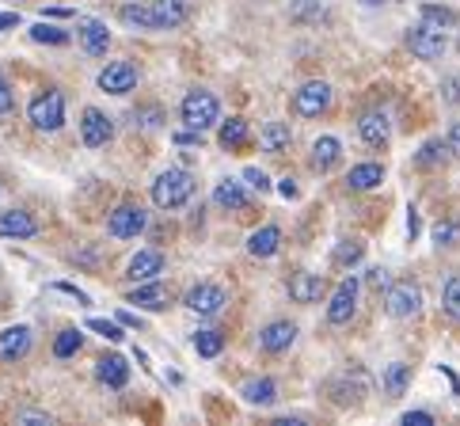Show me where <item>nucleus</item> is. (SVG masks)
Wrapping results in <instances>:
<instances>
[{
  "label": "nucleus",
  "mask_w": 460,
  "mask_h": 426,
  "mask_svg": "<svg viewBox=\"0 0 460 426\" xmlns=\"http://www.w3.org/2000/svg\"><path fill=\"white\" fill-rule=\"evenodd\" d=\"M153 206L156 209H183L194 199V175L187 168H168L153 179Z\"/></svg>",
  "instance_id": "f257e3e1"
},
{
  "label": "nucleus",
  "mask_w": 460,
  "mask_h": 426,
  "mask_svg": "<svg viewBox=\"0 0 460 426\" xmlns=\"http://www.w3.org/2000/svg\"><path fill=\"white\" fill-rule=\"evenodd\" d=\"M179 119H183L187 129H199V134H206V129H213L221 122V100L206 88H190L183 95V103H179Z\"/></svg>",
  "instance_id": "f03ea898"
},
{
  "label": "nucleus",
  "mask_w": 460,
  "mask_h": 426,
  "mask_svg": "<svg viewBox=\"0 0 460 426\" xmlns=\"http://www.w3.org/2000/svg\"><path fill=\"white\" fill-rule=\"evenodd\" d=\"M27 119L35 129H42V134H58L65 126V95L58 88H42L35 100L27 103Z\"/></svg>",
  "instance_id": "7ed1b4c3"
},
{
  "label": "nucleus",
  "mask_w": 460,
  "mask_h": 426,
  "mask_svg": "<svg viewBox=\"0 0 460 426\" xmlns=\"http://www.w3.org/2000/svg\"><path fill=\"white\" fill-rule=\"evenodd\" d=\"M385 313L392 320H411L422 313V289L419 282H411V278H403V282H388L385 286Z\"/></svg>",
  "instance_id": "20e7f679"
},
{
  "label": "nucleus",
  "mask_w": 460,
  "mask_h": 426,
  "mask_svg": "<svg viewBox=\"0 0 460 426\" xmlns=\"http://www.w3.org/2000/svg\"><path fill=\"white\" fill-rule=\"evenodd\" d=\"M403 42H407V50L415 54L419 61H441V58H446V50H449L446 31H441V27H430V23L411 27L407 35H403Z\"/></svg>",
  "instance_id": "39448f33"
},
{
  "label": "nucleus",
  "mask_w": 460,
  "mask_h": 426,
  "mask_svg": "<svg viewBox=\"0 0 460 426\" xmlns=\"http://www.w3.org/2000/svg\"><path fill=\"white\" fill-rule=\"evenodd\" d=\"M183 305L190 308L194 316L213 320V316H221L225 308H228V289L217 286V282H199V286H190V289H187Z\"/></svg>",
  "instance_id": "423d86ee"
},
{
  "label": "nucleus",
  "mask_w": 460,
  "mask_h": 426,
  "mask_svg": "<svg viewBox=\"0 0 460 426\" xmlns=\"http://www.w3.org/2000/svg\"><path fill=\"white\" fill-rule=\"evenodd\" d=\"M145 225H149V213H145L137 202H122L107 213V233L114 240H134L145 233Z\"/></svg>",
  "instance_id": "0eeeda50"
},
{
  "label": "nucleus",
  "mask_w": 460,
  "mask_h": 426,
  "mask_svg": "<svg viewBox=\"0 0 460 426\" xmlns=\"http://www.w3.org/2000/svg\"><path fill=\"white\" fill-rule=\"evenodd\" d=\"M332 107V84L327 80H308L293 92V114H301V119H320Z\"/></svg>",
  "instance_id": "6e6552de"
},
{
  "label": "nucleus",
  "mask_w": 460,
  "mask_h": 426,
  "mask_svg": "<svg viewBox=\"0 0 460 426\" xmlns=\"http://www.w3.org/2000/svg\"><path fill=\"white\" fill-rule=\"evenodd\" d=\"M358 138L366 141L369 149H388V141H392V119H388V111H381V107L361 111L358 114Z\"/></svg>",
  "instance_id": "1a4fd4ad"
},
{
  "label": "nucleus",
  "mask_w": 460,
  "mask_h": 426,
  "mask_svg": "<svg viewBox=\"0 0 460 426\" xmlns=\"http://www.w3.org/2000/svg\"><path fill=\"white\" fill-rule=\"evenodd\" d=\"M354 313H358V278L347 274V278H342V282L335 286L332 301H327V324L342 327V324L354 320Z\"/></svg>",
  "instance_id": "9d476101"
},
{
  "label": "nucleus",
  "mask_w": 460,
  "mask_h": 426,
  "mask_svg": "<svg viewBox=\"0 0 460 426\" xmlns=\"http://www.w3.org/2000/svg\"><path fill=\"white\" fill-rule=\"evenodd\" d=\"M31 347H35V332H31L27 324H12V327L0 332V362L4 366L23 362V358L31 354Z\"/></svg>",
  "instance_id": "9b49d317"
},
{
  "label": "nucleus",
  "mask_w": 460,
  "mask_h": 426,
  "mask_svg": "<svg viewBox=\"0 0 460 426\" xmlns=\"http://www.w3.org/2000/svg\"><path fill=\"white\" fill-rule=\"evenodd\" d=\"M111 138H114V122L100 107H84V114H80V141L88 149H103V145H111Z\"/></svg>",
  "instance_id": "f8f14e48"
},
{
  "label": "nucleus",
  "mask_w": 460,
  "mask_h": 426,
  "mask_svg": "<svg viewBox=\"0 0 460 426\" xmlns=\"http://www.w3.org/2000/svg\"><path fill=\"white\" fill-rule=\"evenodd\" d=\"M126 305H137L145 308V313H164V308L172 305V289L156 282V278H149V282H134V289L126 293Z\"/></svg>",
  "instance_id": "ddd939ff"
},
{
  "label": "nucleus",
  "mask_w": 460,
  "mask_h": 426,
  "mask_svg": "<svg viewBox=\"0 0 460 426\" xmlns=\"http://www.w3.org/2000/svg\"><path fill=\"white\" fill-rule=\"evenodd\" d=\"M137 80H141V73H137L134 61H111L107 69L100 73V88L107 95H129L137 88Z\"/></svg>",
  "instance_id": "4468645a"
},
{
  "label": "nucleus",
  "mask_w": 460,
  "mask_h": 426,
  "mask_svg": "<svg viewBox=\"0 0 460 426\" xmlns=\"http://www.w3.org/2000/svg\"><path fill=\"white\" fill-rule=\"evenodd\" d=\"M286 289H289V297L297 301V305H316L323 293H327V278L323 274H312V271H293Z\"/></svg>",
  "instance_id": "2eb2a0df"
},
{
  "label": "nucleus",
  "mask_w": 460,
  "mask_h": 426,
  "mask_svg": "<svg viewBox=\"0 0 460 426\" xmlns=\"http://www.w3.org/2000/svg\"><path fill=\"white\" fill-rule=\"evenodd\" d=\"M119 20L126 27H137V31H164L168 23H164V15L145 4V0H126V4H119Z\"/></svg>",
  "instance_id": "dca6fc26"
},
{
  "label": "nucleus",
  "mask_w": 460,
  "mask_h": 426,
  "mask_svg": "<svg viewBox=\"0 0 460 426\" xmlns=\"http://www.w3.org/2000/svg\"><path fill=\"white\" fill-rule=\"evenodd\" d=\"M293 342H297V324H289V320H274L259 332V351L262 354H286Z\"/></svg>",
  "instance_id": "f3484780"
},
{
  "label": "nucleus",
  "mask_w": 460,
  "mask_h": 426,
  "mask_svg": "<svg viewBox=\"0 0 460 426\" xmlns=\"http://www.w3.org/2000/svg\"><path fill=\"white\" fill-rule=\"evenodd\" d=\"M339 160H342V141H339V138L323 134V138L312 141V156H308V168H312V172L327 175V172L339 168Z\"/></svg>",
  "instance_id": "a211bd4d"
},
{
  "label": "nucleus",
  "mask_w": 460,
  "mask_h": 426,
  "mask_svg": "<svg viewBox=\"0 0 460 426\" xmlns=\"http://www.w3.org/2000/svg\"><path fill=\"white\" fill-rule=\"evenodd\" d=\"M0 236L4 240H31L39 236V221L27 209H4L0 213Z\"/></svg>",
  "instance_id": "6ab92c4d"
},
{
  "label": "nucleus",
  "mask_w": 460,
  "mask_h": 426,
  "mask_svg": "<svg viewBox=\"0 0 460 426\" xmlns=\"http://www.w3.org/2000/svg\"><path fill=\"white\" fill-rule=\"evenodd\" d=\"M76 39H80V46H84V54H92V58H103L111 50V31L100 20H80Z\"/></svg>",
  "instance_id": "aec40b11"
},
{
  "label": "nucleus",
  "mask_w": 460,
  "mask_h": 426,
  "mask_svg": "<svg viewBox=\"0 0 460 426\" xmlns=\"http://www.w3.org/2000/svg\"><path fill=\"white\" fill-rule=\"evenodd\" d=\"M160 274H164V252H156V248L137 252L134 259H129V267H126L129 282H149V278H160Z\"/></svg>",
  "instance_id": "412c9836"
},
{
  "label": "nucleus",
  "mask_w": 460,
  "mask_h": 426,
  "mask_svg": "<svg viewBox=\"0 0 460 426\" xmlns=\"http://www.w3.org/2000/svg\"><path fill=\"white\" fill-rule=\"evenodd\" d=\"M95 377L107 385V388H126L129 385V366H126V358L122 354H103L100 362H95Z\"/></svg>",
  "instance_id": "4be33fe9"
},
{
  "label": "nucleus",
  "mask_w": 460,
  "mask_h": 426,
  "mask_svg": "<svg viewBox=\"0 0 460 426\" xmlns=\"http://www.w3.org/2000/svg\"><path fill=\"white\" fill-rule=\"evenodd\" d=\"M213 202H217L221 209H228V213H243L252 206L248 191H243V183H236V179H221V183L213 187Z\"/></svg>",
  "instance_id": "5701e85b"
},
{
  "label": "nucleus",
  "mask_w": 460,
  "mask_h": 426,
  "mask_svg": "<svg viewBox=\"0 0 460 426\" xmlns=\"http://www.w3.org/2000/svg\"><path fill=\"white\" fill-rule=\"evenodd\" d=\"M282 228L278 225H262V228H255V233L248 236V252L255 255V259H270V255H278L282 252Z\"/></svg>",
  "instance_id": "b1692460"
},
{
  "label": "nucleus",
  "mask_w": 460,
  "mask_h": 426,
  "mask_svg": "<svg viewBox=\"0 0 460 426\" xmlns=\"http://www.w3.org/2000/svg\"><path fill=\"white\" fill-rule=\"evenodd\" d=\"M381 183H385V164H376V160L354 164V168L347 172V187L350 191H376Z\"/></svg>",
  "instance_id": "393cba45"
},
{
  "label": "nucleus",
  "mask_w": 460,
  "mask_h": 426,
  "mask_svg": "<svg viewBox=\"0 0 460 426\" xmlns=\"http://www.w3.org/2000/svg\"><path fill=\"white\" fill-rule=\"evenodd\" d=\"M217 141H221V149H228V153L248 149V145H252V126H248V119H228V122H221Z\"/></svg>",
  "instance_id": "a878e982"
},
{
  "label": "nucleus",
  "mask_w": 460,
  "mask_h": 426,
  "mask_svg": "<svg viewBox=\"0 0 460 426\" xmlns=\"http://www.w3.org/2000/svg\"><path fill=\"white\" fill-rule=\"evenodd\" d=\"M293 145V129H289V122H267L259 129V149L262 153H270V156H278V153H286Z\"/></svg>",
  "instance_id": "bb28decb"
},
{
  "label": "nucleus",
  "mask_w": 460,
  "mask_h": 426,
  "mask_svg": "<svg viewBox=\"0 0 460 426\" xmlns=\"http://www.w3.org/2000/svg\"><path fill=\"white\" fill-rule=\"evenodd\" d=\"M240 396L252 407H274L278 404V381L274 377H252V381L240 388Z\"/></svg>",
  "instance_id": "cd10ccee"
},
{
  "label": "nucleus",
  "mask_w": 460,
  "mask_h": 426,
  "mask_svg": "<svg viewBox=\"0 0 460 426\" xmlns=\"http://www.w3.org/2000/svg\"><path fill=\"white\" fill-rule=\"evenodd\" d=\"M453 153H449V145L441 141V138H430V141H422L419 145V153H415V168L419 172H434V168H441Z\"/></svg>",
  "instance_id": "c85d7f7f"
},
{
  "label": "nucleus",
  "mask_w": 460,
  "mask_h": 426,
  "mask_svg": "<svg viewBox=\"0 0 460 426\" xmlns=\"http://www.w3.org/2000/svg\"><path fill=\"white\" fill-rule=\"evenodd\" d=\"M407 385H411V366H407V362H392V366H385V373H381L385 396H392V400L403 396Z\"/></svg>",
  "instance_id": "c756f323"
},
{
  "label": "nucleus",
  "mask_w": 460,
  "mask_h": 426,
  "mask_svg": "<svg viewBox=\"0 0 460 426\" xmlns=\"http://www.w3.org/2000/svg\"><path fill=\"white\" fill-rule=\"evenodd\" d=\"M194 351H199V358H217L225 351V332L221 327H202V332H194Z\"/></svg>",
  "instance_id": "7c9ffc66"
},
{
  "label": "nucleus",
  "mask_w": 460,
  "mask_h": 426,
  "mask_svg": "<svg viewBox=\"0 0 460 426\" xmlns=\"http://www.w3.org/2000/svg\"><path fill=\"white\" fill-rule=\"evenodd\" d=\"M422 15V23H430V27H441V31H449V27H460V12L446 8V4H422L419 8Z\"/></svg>",
  "instance_id": "2f4dec72"
},
{
  "label": "nucleus",
  "mask_w": 460,
  "mask_h": 426,
  "mask_svg": "<svg viewBox=\"0 0 460 426\" xmlns=\"http://www.w3.org/2000/svg\"><path fill=\"white\" fill-rule=\"evenodd\" d=\"M361 255H366V244H361L358 236L339 240V248H335V267L350 271V267H358V263H361Z\"/></svg>",
  "instance_id": "473e14b6"
},
{
  "label": "nucleus",
  "mask_w": 460,
  "mask_h": 426,
  "mask_svg": "<svg viewBox=\"0 0 460 426\" xmlns=\"http://www.w3.org/2000/svg\"><path fill=\"white\" fill-rule=\"evenodd\" d=\"M145 4H153L164 15V23L168 27H183L187 23V0H145Z\"/></svg>",
  "instance_id": "72a5a7b5"
},
{
  "label": "nucleus",
  "mask_w": 460,
  "mask_h": 426,
  "mask_svg": "<svg viewBox=\"0 0 460 426\" xmlns=\"http://www.w3.org/2000/svg\"><path fill=\"white\" fill-rule=\"evenodd\" d=\"M434 244L438 248H456L460 244V217H441L434 225Z\"/></svg>",
  "instance_id": "f704fd0d"
},
{
  "label": "nucleus",
  "mask_w": 460,
  "mask_h": 426,
  "mask_svg": "<svg viewBox=\"0 0 460 426\" xmlns=\"http://www.w3.org/2000/svg\"><path fill=\"white\" fill-rule=\"evenodd\" d=\"M69 39H73L69 31H61L54 23H35L31 27V42H42V46H65Z\"/></svg>",
  "instance_id": "c9c22d12"
},
{
  "label": "nucleus",
  "mask_w": 460,
  "mask_h": 426,
  "mask_svg": "<svg viewBox=\"0 0 460 426\" xmlns=\"http://www.w3.org/2000/svg\"><path fill=\"white\" fill-rule=\"evenodd\" d=\"M80 347H84V335H80L76 327H65L54 339V358H73V354H80Z\"/></svg>",
  "instance_id": "e433bc0d"
},
{
  "label": "nucleus",
  "mask_w": 460,
  "mask_h": 426,
  "mask_svg": "<svg viewBox=\"0 0 460 426\" xmlns=\"http://www.w3.org/2000/svg\"><path fill=\"white\" fill-rule=\"evenodd\" d=\"M441 308H446V316L460 324V274H453L446 289H441Z\"/></svg>",
  "instance_id": "4c0bfd02"
},
{
  "label": "nucleus",
  "mask_w": 460,
  "mask_h": 426,
  "mask_svg": "<svg viewBox=\"0 0 460 426\" xmlns=\"http://www.w3.org/2000/svg\"><path fill=\"white\" fill-rule=\"evenodd\" d=\"M88 327L95 335H103V339H111V342H122L126 339V332H122V324H114V320H100V316H92L88 320Z\"/></svg>",
  "instance_id": "58836bf2"
},
{
  "label": "nucleus",
  "mask_w": 460,
  "mask_h": 426,
  "mask_svg": "<svg viewBox=\"0 0 460 426\" xmlns=\"http://www.w3.org/2000/svg\"><path fill=\"white\" fill-rule=\"evenodd\" d=\"M129 119H134V126H145V129H156V126L164 122V111H160V107H137L134 114H129Z\"/></svg>",
  "instance_id": "ea45409f"
},
{
  "label": "nucleus",
  "mask_w": 460,
  "mask_h": 426,
  "mask_svg": "<svg viewBox=\"0 0 460 426\" xmlns=\"http://www.w3.org/2000/svg\"><path fill=\"white\" fill-rule=\"evenodd\" d=\"M323 4L320 0H297V4H293V20H323Z\"/></svg>",
  "instance_id": "a19ab883"
},
{
  "label": "nucleus",
  "mask_w": 460,
  "mask_h": 426,
  "mask_svg": "<svg viewBox=\"0 0 460 426\" xmlns=\"http://www.w3.org/2000/svg\"><path fill=\"white\" fill-rule=\"evenodd\" d=\"M243 187H252V191H259V194H267V191H270V179H267V172L248 168V172H243Z\"/></svg>",
  "instance_id": "79ce46f5"
},
{
  "label": "nucleus",
  "mask_w": 460,
  "mask_h": 426,
  "mask_svg": "<svg viewBox=\"0 0 460 426\" xmlns=\"http://www.w3.org/2000/svg\"><path fill=\"white\" fill-rule=\"evenodd\" d=\"M15 111V92H12V84L4 76H0V119H4V114H12Z\"/></svg>",
  "instance_id": "37998d69"
},
{
  "label": "nucleus",
  "mask_w": 460,
  "mask_h": 426,
  "mask_svg": "<svg viewBox=\"0 0 460 426\" xmlns=\"http://www.w3.org/2000/svg\"><path fill=\"white\" fill-rule=\"evenodd\" d=\"M400 422L403 426H434V415L430 412H403Z\"/></svg>",
  "instance_id": "c03bdc74"
},
{
  "label": "nucleus",
  "mask_w": 460,
  "mask_h": 426,
  "mask_svg": "<svg viewBox=\"0 0 460 426\" xmlns=\"http://www.w3.org/2000/svg\"><path fill=\"white\" fill-rule=\"evenodd\" d=\"M388 282H392V278H388V271H385V267H373V271L366 274V286H369V289H385Z\"/></svg>",
  "instance_id": "a18cd8bd"
},
{
  "label": "nucleus",
  "mask_w": 460,
  "mask_h": 426,
  "mask_svg": "<svg viewBox=\"0 0 460 426\" xmlns=\"http://www.w3.org/2000/svg\"><path fill=\"white\" fill-rule=\"evenodd\" d=\"M202 134L199 129H187V134H175V145H183V149H202Z\"/></svg>",
  "instance_id": "49530a36"
},
{
  "label": "nucleus",
  "mask_w": 460,
  "mask_h": 426,
  "mask_svg": "<svg viewBox=\"0 0 460 426\" xmlns=\"http://www.w3.org/2000/svg\"><path fill=\"white\" fill-rule=\"evenodd\" d=\"M54 289H58V293H69V297H76L80 305H92V297H88V293H84V289H76L73 282H54Z\"/></svg>",
  "instance_id": "de8ad7c7"
},
{
  "label": "nucleus",
  "mask_w": 460,
  "mask_h": 426,
  "mask_svg": "<svg viewBox=\"0 0 460 426\" xmlns=\"http://www.w3.org/2000/svg\"><path fill=\"white\" fill-rule=\"evenodd\" d=\"M15 422H42V426H50L54 415H46V412H15Z\"/></svg>",
  "instance_id": "09e8293b"
},
{
  "label": "nucleus",
  "mask_w": 460,
  "mask_h": 426,
  "mask_svg": "<svg viewBox=\"0 0 460 426\" xmlns=\"http://www.w3.org/2000/svg\"><path fill=\"white\" fill-rule=\"evenodd\" d=\"M441 88H446V103H460V80L456 76H446V84H441Z\"/></svg>",
  "instance_id": "8fccbe9b"
},
{
  "label": "nucleus",
  "mask_w": 460,
  "mask_h": 426,
  "mask_svg": "<svg viewBox=\"0 0 460 426\" xmlns=\"http://www.w3.org/2000/svg\"><path fill=\"white\" fill-rule=\"evenodd\" d=\"M419 233H422V221H419V209H407V236H411V244L419 240Z\"/></svg>",
  "instance_id": "3c124183"
},
{
  "label": "nucleus",
  "mask_w": 460,
  "mask_h": 426,
  "mask_svg": "<svg viewBox=\"0 0 460 426\" xmlns=\"http://www.w3.org/2000/svg\"><path fill=\"white\" fill-rule=\"evenodd\" d=\"M446 145H449V153H453V156H460V122H453V126H449Z\"/></svg>",
  "instance_id": "603ef678"
},
{
  "label": "nucleus",
  "mask_w": 460,
  "mask_h": 426,
  "mask_svg": "<svg viewBox=\"0 0 460 426\" xmlns=\"http://www.w3.org/2000/svg\"><path fill=\"white\" fill-rule=\"evenodd\" d=\"M12 27H20V12H0V35Z\"/></svg>",
  "instance_id": "864d4df0"
},
{
  "label": "nucleus",
  "mask_w": 460,
  "mask_h": 426,
  "mask_svg": "<svg viewBox=\"0 0 460 426\" xmlns=\"http://www.w3.org/2000/svg\"><path fill=\"white\" fill-rule=\"evenodd\" d=\"M278 194H282V199H289V202H293V199H297L301 191H297V183H293V179H282V183H278Z\"/></svg>",
  "instance_id": "5fc2aeb1"
},
{
  "label": "nucleus",
  "mask_w": 460,
  "mask_h": 426,
  "mask_svg": "<svg viewBox=\"0 0 460 426\" xmlns=\"http://www.w3.org/2000/svg\"><path fill=\"white\" fill-rule=\"evenodd\" d=\"M119 324H122V327H141V316H134L129 308H122V313H119Z\"/></svg>",
  "instance_id": "6e6d98bb"
},
{
  "label": "nucleus",
  "mask_w": 460,
  "mask_h": 426,
  "mask_svg": "<svg viewBox=\"0 0 460 426\" xmlns=\"http://www.w3.org/2000/svg\"><path fill=\"white\" fill-rule=\"evenodd\" d=\"M42 15H50V20H65V15H73V8H46Z\"/></svg>",
  "instance_id": "4d7b16f0"
},
{
  "label": "nucleus",
  "mask_w": 460,
  "mask_h": 426,
  "mask_svg": "<svg viewBox=\"0 0 460 426\" xmlns=\"http://www.w3.org/2000/svg\"><path fill=\"white\" fill-rule=\"evenodd\" d=\"M361 4H381V0H361Z\"/></svg>",
  "instance_id": "13d9d810"
},
{
  "label": "nucleus",
  "mask_w": 460,
  "mask_h": 426,
  "mask_svg": "<svg viewBox=\"0 0 460 426\" xmlns=\"http://www.w3.org/2000/svg\"><path fill=\"white\" fill-rule=\"evenodd\" d=\"M456 50H460V39H456Z\"/></svg>",
  "instance_id": "bf43d9fd"
},
{
  "label": "nucleus",
  "mask_w": 460,
  "mask_h": 426,
  "mask_svg": "<svg viewBox=\"0 0 460 426\" xmlns=\"http://www.w3.org/2000/svg\"><path fill=\"white\" fill-rule=\"evenodd\" d=\"M0 191H4V187H0Z\"/></svg>",
  "instance_id": "052dcab7"
}]
</instances>
